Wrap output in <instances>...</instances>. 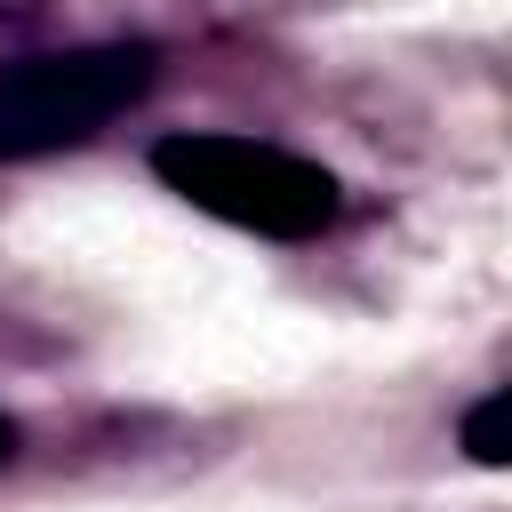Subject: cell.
I'll use <instances>...</instances> for the list:
<instances>
[{
    "label": "cell",
    "instance_id": "7a4b0ae2",
    "mask_svg": "<svg viewBox=\"0 0 512 512\" xmlns=\"http://www.w3.org/2000/svg\"><path fill=\"white\" fill-rule=\"evenodd\" d=\"M152 48L112 40V48H56L24 56L0 72V160H40L80 136H96L112 112H128L152 88Z\"/></svg>",
    "mask_w": 512,
    "mask_h": 512
},
{
    "label": "cell",
    "instance_id": "3957f363",
    "mask_svg": "<svg viewBox=\"0 0 512 512\" xmlns=\"http://www.w3.org/2000/svg\"><path fill=\"white\" fill-rule=\"evenodd\" d=\"M456 440H464L472 464H512V384H496L488 400H472Z\"/></svg>",
    "mask_w": 512,
    "mask_h": 512
},
{
    "label": "cell",
    "instance_id": "6da1fadb",
    "mask_svg": "<svg viewBox=\"0 0 512 512\" xmlns=\"http://www.w3.org/2000/svg\"><path fill=\"white\" fill-rule=\"evenodd\" d=\"M152 176L192 200L200 216L216 224H240V232H264V240H312L344 216V184L304 160V152H280V144H256V136H160L152 144Z\"/></svg>",
    "mask_w": 512,
    "mask_h": 512
},
{
    "label": "cell",
    "instance_id": "277c9868",
    "mask_svg": "<svg viewBox=\"0 0 512 512\" xmlns=\"http://www.w3.org/2000/svg\"><path fill=\"white\" fill-rule=\"evenodd\" d=\"M0 464H16V424L0 416Z\"/></svg>",
    "mask_w": 512,
    "mask_h": 512
}]
</instances>
